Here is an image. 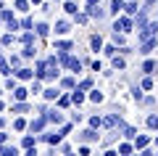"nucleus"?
I'll return each mask as SVG.
<instances>
[{
	"label": "nucleus",
	"instance_id": "obj_1",
	"mask_svg": "<svg viewBox=\"0 0 158 156\" xmlns=\"http://www.w3.org/2000/svg\"><path fill=\"white\" fill-rule=\"evenodd\" d=\"M132 27H135V21H132V16L129 13H118L116 16V21H113V32H132Z\"/></svg>",
	"mask_w": 158,
	"mask_h": 156
},
{
	"label": "nucleus",
	"instance_id": "obj_2",
	"mask_svg": "<svg viewBox=\"0 0 158 156\" xmlns=\"http://www.w3.org/2000/svg\"><path fill=\"white\" fill-rule=\"evenodd\" d=\"M61 64H63V66H69L71 72H79V69H82V61L74 58V56H66V53H61Z\"/></svg>",
	"mask_w": 158,
	"mask_h": 156
},
{
	"label": "nucleus",
	"instance_id": "obj_3",
	"mask_svg": "<svg viewBox=\"0 0 158 156\" xmlns=\"http://www.w3.org/2000/svg\"><path fill=\"white\" fill-rule=\"evenodd\" d=\"M156 32H158V21H153V24H148V27H142V29H140V42H142V40H150Z\"/></svg>",
	"mask_w": 158,
	"mask_h": 156
},
{
	"label": "nucleus",
	"instance_id": "obj_4",
	"mask_svg": "<svg viewBox=\"0 0 158 156\" xmlns=\"http://www.w3.org/2000/svg\"><path fill=\"white\" fill-rule=\"evenodd\" d=\"M124 0H111V8H108V13H111V16H118V13L124 11Z\"/></svg>",
	"mask_w": 158,
	"mask_h": 156
},
{
	"label": "nucleus",
	"instance_id": "obj_5",
	"mask_svg": "<svg viewBox=\"0 0 158 156\" xmlns=\"http://www.w3.org/2000/svg\"><path fill=\"white\" fill-rule=\"evenodd\" d=\"M153 48H156V40H142V45H140V53H142V56H150V53H153Z\"/></svg>",
	"mask_w": 158,
	"mask_h": 156
},
{
	"label": "nucleus",
	"instance_id": "obj_6",
	"mask_svg": "<svg viewBox=\"0 0 158 156\" xmlns=\"http://www.w3.org/2000/svg\"><path fill=\"white\" fill-rule=\"evenodd\" d=\"M158 72V61H153V58H148L145 64H142V74H153Z\"/></svg>",
	"mask_w": 158,
	"mask_h": 156
},
{
	"label": "nucleus",
	"instance_id": "obj_7",
	"mask_svg": "<svg viewBox=\"0 0 158 156\" xmlns=\"http://www.w3.org/2000/svg\"><path fill=\"white\" fill-rule=\"evenodd\" d=\"M45 122H48V117H40V119H34V122L29 124V130H32V132H40V130L45 127Z\"/></svg>",
	"mask_w": 158,
	"mask_h": 156
},
{
	"label": "nucleus",
	"instance_id": "obj_8",
	"mask_svg": "<svg viewBox=\"0 0 158 156\" xmlns=\"http://www.w3.org/2000/svg\"><path fill=\"white\" fill-rule=\"evenodd\" d=\"M137 11H140V6H137L135 0H127V6H124V13H129V16H135Z\"/></svg>",
	"mask_w": 158,
	"mask_h": 156
},
{
	"label": "nucleus",
	"instance_id": "obj_9",
	"mask_svg": "<svg viewBox=\"0 0 158 156\" xmlns=\"http://www.w3.org/2000/svg\"><path fill=\"white\" fill-rule=\"evenodd\" d=\"M148 143H150L148 135H137V138H135V148H148Z\"/></svg>",
	"mask_w": 158,
	"mask_h": 156
},
{
	"label": "nucleus",
	"instance_id": "obj_10",
	"mask_svg": "<svg viewBox=\"0 0 158 156\" xmlns=\"http://www.w3.org/2000/svg\"><path fill=\"white\" fill-rule=\"evenodd\" d=\"M45 117H48V122H56V124H61V122H63L61 111H45Z\"/></svg>",
	"mask_w": 158,
	"mask_h": 156
},
{
	"label": "nucleus",
	"instance_id": "obj_11",
	"mask_svg": "<svg viewBox=\"0 0 158 156\" xmlns=\"http://www.w3.org/2000/svg\"><path fill=\"white\" fill-rule=\"evenodd\" d=\"M121 130H124V138H129V140H135V138H137V130H135V127H129V124H121Z\"/></svg>",
	"mask_w": 158,
	"mask_h": 156
},
{
	"label": "nucleus",
	"instance_id": "obj_12",
	"mask_svg": "<svg viewBox=\"0 0 158 156\" xmlns=\"http://www.w3.org/2000/svg\"><path fill=\"white\" fill-rule=\"evenodd\" d=\"M90 45H92V50H100V48H103V37H100V34H92V37H90Z\"/></svg>",
	"mask_w": 158,
	"mask_h": 156
},
{
	"label": "nucleus",
	"instance_id": "obj_13",
	"mask_svg": "<svg viewBox=\"0 0 158 156\" xmlns=\"http://www.w3.org/2000/svg\"><path fill=\"white\" fill-rule=\"evenodd\" d=\"M113 69H116V72H121V69H127V61L121 56H113Z\"/></svg>",
	"mask_w": 158,
	"mask_h": 156
},
{
	"label": "nucleus",
	"instance_id": "obj_14",
	"mask_svg": "<svg viewBox=\"0 0 158 156\" xmlns=\"http://www.w3.org/2000/svg\"><path fill=\"white\" fill-rule=\"evenodd\" d=\"M71 103H74V106L85 103V95H82V90H74V95H71Z\"/></svg>",
	"mask_w": 158,
	"mask_h": 156
},
{
	"label": "nucleus",
	"instance_id": "obj_15",
	"mask_svg": "<svg viewBox=\"0 0 158 156\" xmlns=\"http://www.w3.org/2000/svg\"><path fill=\"white\" fill-rule=\"evenodd\" d=\"M87 13H90V19H100V16H103V8H95V6H90V8H87Z\"/></svg>",
	"mask_w": 158,
	"mask_h": 156
},
{
	"label": "nucleus",
	"instance_id": "obj_16",
	"mask_svg": "<svg viewBox=\"0 0 158 156\" xmlns=\"http://www.w3.org/2000/svg\"><path fill=\"white\" fill-rule=\"evenodd\" d=\"M82 138H85V140H98V132H95V127L85 130V132H82Z\"/></svg>",
	"mask_w": 158,
	"mask_h": 156
},
{
	"label": "nucleus",
	"instance_id": "obj_17",
	"mask_svg": "<svg viewBox=\"0 0 158 156\" xmlns=\"http://www.w3.org/2000/svg\"><path fill=\"white\" fill-rule=\"evenodd\" d=\"M145 124H148V127H150V130H158V114H150Z\"/></svg>",
	"mask_w": 158,
	"mask_h": 156
},
{
	"label": "nucleus",
	"instance_id": "obj_18",
	"mask_svg": "<svg viewBox=\"0 0 158 156\" xmlns=\"http://www.w3.org/2000/svg\"><path fill=\"white\" fill-rule=\"evenodd\" d=\"M56 48H58V50H61V53H69V50H71V48H74V45H71V42H69V40H63V42H58V45H56Z\"/></svg>",
	"mask_w": 158,
	"mask_h": 156
},
{
	"label": "nucleus",
	"instance_id": "obj_19",
	"mask_svg": "<svg viewBox=\"0 0 158 156\" xmlns=\"http://www.w3.org/2000/svg\"><path fill=\"white\" fill-rule=\"evenodd\" d=\"M16 74H19V79H32V74H34V72H32V69H19Z\"/></svg>",
	"mask_w": 158,
	"mask_h": 156
},
{
	"label": "nucleus",
	"instance_id": "obj_20",
	"mask_svg": "<svg viewBox=\"0 0 158 156\" xmlns=\"http://www.w3.org/2000/svg\"><path fill=\"white\" fill-rule=\"evenodd\" d=\"M42 95H45L48 100H53V98H58V90L56 87H48V90H42Z\"/></svg>",
	"mask_w": 158,
	"mask_h": 156
},
{
	"label": "nucleus",
	"instance_id": "obj_21",
	"mask_svg": "<svg viewBox=\"0 0 158 156\" xmlns=\"http://www.w3.org/2000/svg\"><path fill=\"white\" fill-rule=\"evenodd\" d=\"M137 27H140V29L148 27V13L145 11H140V16H137Z\"/></svg>",
	"mask_w": 158,
	"mask_h": 156
},
{
	"label": "nucleus",
	"instance_id": "obj_22",
	"mask_svg": "<svg viewBox=\"0 0 158 156\" xmlns=\"http://www.w3.org/2000/svg\"><path fill=\"white\" fill-rule=\"evenodd\" d=\"M140 85H142V90H150V87H153V77H150V74H145Z\"/></svg>",
	"mask_w": 158,
	"mask_h": 156
},
{
	"label": "nucleus",
	"instance_id": "obj_23",
	"mask_svg": "<svg viewBox=\"0 0 158 156\" xmlns=\"http://www.w3.org/2000/svg\"><path fill=\"white\" fill-rule=\"evenodd\" d=\"M56 32H58V34H66V32H69V21H58V24H56Z\"/></svg>",
	"mask_w": 158,
	"mask_h": 156
},
{
	"label": "nucleus",
	"instance_id": "obj_24",
	"mask_svg": "<svg viewBox=\"0 0 158 156\" xmlns=\"http://www.w3.org/2000/svg\"><path fill=\"white\" fill-rule=\"evenodd\" d=\"M132 148H135V145H132V143H121V145H118V154H132Z\"/></svg>",
	"mask_w": 158,
	"mask_h": 156
},
{
	"label": "nucleus",
	"instance_id": "obj_25",
	"mask_svg": "<svg viewBox=\"0 0 158 156\" xmlns=\"http://www.w3.org/2000/svg\"><path fill=\"white\" fill-rule=\"evenodd\" d=\"M103 98H106V95H103L100 90H92V93H90V100H95V103H100Z\"/></svg>",
	"mask_w": 158,
	"mask_h": 156
},
{
	"label": "nucleus",
	"instance_id": "obj_26",
	"mask_svg": "<svg viewBox=\"0 0 158 156\" xmlns=\"http://www.w3.org/2000/svg\"><path fill=\"white\" fill-rule=\"evenodd\" d=\"M13 111H19V114H27V111H29V106H27V103H21V100H19L16 106H13Z\"/></svg>",
	"mask_w": 158,
	"mask_h": 156
},
{
	"label": "nucleus",
	"instance_id": "obj_27",
	"mask_svg": "<svg viewBox=\"0 0 158 156\" xmlns=\"http://www.w3.org/2000/svg\"><path fill=\"white\" fill-rule=\"evenodd\" d=\"M63 11H66V13H71V16H74V13H77V6H74L71 0H66V6H63Z\"/></svg>",
	"mask_w": 158,
	"mask_h": 156
},
{
	"label": "nucleus",
	"instance_id": "obj_28",
	"mask_svg": "<svg viewBox=\"0 0 158 156\" xmlns=\"http://www.w3.org/2000/svg\"><path fill=\"white\" fill-rule=\"evenodd\" d=\"M13 95H16V100H24V98H27V90H24V87H16V90H13Z\"/></svg>",
	"mask_w": 158,
	"mask_h": 156
},
{
	"label": "nucleus",
	"instance_id": "obj_29",
	"mask_svg": "<svg viewBox=\"0 0 158 156\" xmlns=\"http://www.w3.org/2000/svg\"><path fill=\"white\" fill-rule=\"evenodd\" d=\"M142 93H145V90H142V85H140V87H135V90H132V95H135V100H142V98H145Z\"/></svg>",
	"mask_w": 158,
	"mask_h": 156
},
{
	"label": "nucleus",
	"instance_id": "obj_30",
	"mask_svg": "<svg viewBox=\"0 0 158 156\" xmlns=\"http://www.w3.org/2000/svg\"><path fill=\"white\" fill-rule=\"evenodd\" d=\"M29 3H32V0H16V8H19V11H27Z\"/></svg>",
	"mask_w": 158,
	"mask_h": 156
},
{
	"label": "nucleus",
	"instance_id": "obj_31",
	"mask_svg": "<svg viewBox=\"0 0 158 156\" xmlns=\"http://www.w3.org/2000/svg\"><path fill=\"white\" fill-rule=\"evenodd\" d=\"M61 138H63L61 132H56V135H45V140H48V143H58V140H61Z\"/></svg>",
	"mask_w": 158,
	"mask_h": 156
},
{
	"label": "nucleus",
	"instance_id": "obj_32",
	"mask_svg": "<svg viewBox=\"0 0 158 156\" xmlns=\"http://www.w3.org/2000/svg\"><path fill=\"white\" fill-rule=\"evenodd\" d=\"M116 50H118L116 45H106V56H111V58H113V56H116Z\"/></svg>",
	"mask_w": 158,
	"mask_h": 156
},
{
	"label": "nucleus",
	"instance_id": "obj_33",
	"mask_svg": "<svg viewBox=\"0 0 158 156\" xmlns=\"http://www.w3.org/2000/svg\"><path fill=\"white\" fill-rule=\"evenodd\" d=\"M8 69H11V64H8V61H0V74H11Z\"/></svg>",
	"mask_w": 158,
	"mask_h": 156
},
{
	"label": "nucleus",
	"instance_id": "obj_34",
	"mask_svg": "<svg viewBox=\"0 0 158 156\" xmlns=\"http://www.w3.org/2000/svg\"><path fill=\"white\" fill-rule=\"evenodd\" d=\"M100 124H103V119H100V117H92V119H90V127H95V130H98Z\"/></svg>",
	"mask_w": 158,
	"mask_h": 156
},
{
	"label": "nucleus",
	"instance_id": "obj_35",
	"mask_svg": "<svg viewBox=\"0 0 158 156\" xmlns=\"http://www.w3.org/2000/svg\"><path fill=\"white\" fill-rule=\"evenodd\" d=\"M61 85H63V87H66V90H71V87H74V77H66V79H63Z\"/></svg>",
	"mask_w": 158,
	"mask_h": 156
},
{
	"label": "nucleus",
	"instance_id": "obj_36",
	"mask_svg": "<svg viewBox=\"0 0 158 156\" xmlns=\"http://www.w3.org/2000/svg\"><path fill=\"white\" fill-rule=\"evenodd\" d=\"M58 103H61V106H69V103H71V95H61V98H58Z\"/></svg>",
	"mask_w": 158,
	"mask_h": 156
},
{
	"label": "nucleus",
	"instance_id": "obj_37",
	"mask_svg": "<svg viewBox=\"0 0 158 156\" xmlns=\"http://www.w3.org/2000/svg\"><path fill=\"white\" fill-rule=\"evenodd\" d=\"M24 56H27V58L34 56V45H24Z\"/></svg>",
	"mask_w": 158,
	"mask_h": 156
},
{
	"label": "nucleus",
	"instance_id": "obj_38",
	"mask_svg": "<svg viewBox=\"0 0 158 156\" xmlns=\"http://www.w3.org/2000/svg\"><path fill=\"white\" fill-rule=\"evenodd\" d=\"M50 29H48V24H37V34H48Z\"/></svg>",
	"mask_w": 158,
	"mask_h": 156
},
{
	"label": "nucleus",
	"instance_id": "obj_39",
	"mask_svg": "<svg viewBox=\"0 0 158 156\" xmlns=\"http://www.w3.org/2000/svg\"><path fill=\"white\" fill-rule=\"evenodd\" d=\"M0 154L3 156H16V148H0Z\"/></svg>",
	"mask_w": 158,
	"mask_h": 156
},
{
	"label": "nucleus",
	"instance_id": "obj_40",
	"mask_svg": "<svg viewBox=\"0 0 158 156\" xmlns=\"http://www.w3.org/2000/svg\"><path fill=\"white\" fill-rule=\"evenodd\" d=\"M90 87H92V79H85V82L79 85V90H90Z\"/></svg>",
	"mask_w": 158,
	"mask_h": 156
},
{
	"label": "nucleus",
	"instance_id": "obj_41",
	"mask_svg": "<svg viewBox=\"0 0 158 156\" xmlns=\"http://www.w3.org/2000/svg\"><path fill=\"white\" fill-rule=\"evenodd\" d=\"M3 21H13V13L11 11H3Z\"/></svg>",
	"mask_w": 158,
	"mask_h": 156
},
{
	"label": "nucleus",
	"instance_id": "obj_42",
	"mask_svg": "<svg viewBox=\"0 0 158 156\" xmlns=\"http://www.w3.org/2000/svg\"><path fill=\"white\" fill-rule=\"evenodd\" d=\"M32 40H34V37H32V32H27V34H24V45H32Z\"/></svg>",
	"mask_w": 158,
	"mask_h": 156
},
{
	"label": "nucleus",
	"instance_id": "obj_43",
	"mask_svg": "<svg viewBox=\"0 0 158 156\" xmlns=\"http://www.w3.org/2000/svg\"><path fill=\"white\" fill-rule=\"evenodd\" d=\"M6 138H8V135H6V132H0V145L6 143Z\"/></svg>",
	"mask_w": 158,
	"mask_h": 156
},
{
	"label": "nucleus",
	"instance_id": "obj_44",
	"mask_svg": "<svg viewBox=\"0 0 158 156\" xmlns=\"http://www.w3.org/2000/svg\"><path fill=\"white\" fill-rule=\"evenodd\" d=\"M98 3H100V0H87V6H98Z\"/></svg>",
	"mask_w": 158,
	"mask_h": 156
},
{
	"label": "nucleus",
	"instance_id": "obj_45",
	"mask_svg": "<svg viewBox=\"0 0 158 156\" xmlns=\"http://www.w3.org/2000/svg\"><path fill=\"white\" fill-rule=\"evenodd\" d=\"M145 3H148V6H156V3H158V0H145Z\"/></svg>",
	"mask_w": 158,
	"mask_h": 156
},
{
	"label": "nucleus",
	"instance_id": "obj_46",
	"mask_svg": "<svg viewBox=\"0 0 158 156\" xmlns=\"http://www.w3.org/2000/svg\"><path fill=\"white\" fill-rule=\"evenodd\" d=\"M0 111H3V103H0Z\"/></svg>",
	"mask_w": 158,
	"mask_h": 156
},
{
	"label": "nucleus",
	"instance_id": "obj_47",
	"mask_svg": "<svg viewBox=\"0 0 158 156\" xmlns=\"http://www.w3.org/2000/svg\"><path fill=\"white\" fill-rule=\"evenodd\" d=\"M156 145H158V138H156Z\"/></svg>",
	"mask_w": 158,
	"mask_h": 156
},
{
	"label": "nucleus",
	"instance_id": "obj_48",
	"mask_svg": "<svg viewBox=\"0 0 158 156\" xmlns=\"http://www.w3.org/2000/svg\"><path fill=\"white\" fill-rule=\"evenodd\" d=\"M0 21H3V16H0Z\"/></svg>",
	"mask_w": 158,
	"mask_h": 156
},
{
	"label": "nucleus",
	"instance_id": "obj_49",
	"mask_svg": "<svg viewBox=\"0 0 158 156\" xmlns=\"http://www.w3.org/2000/svg\"><path fill=\"white\" fill-rule=\"evenodd\" d=\"M0 6H3V3H0Z\"/></svg>",
	"mask_w": 158,
	"mask_h": 156
},
{
	"label": "nucleus",
	"instance_id": "obj_50",
	"mask_svg": "<svg viewBox=\"0 0 158 156\" xmlns=\"http://www.w3.org/2000/svg\"><path fill=\"white\" fill-rule=\"evenodd\" d=\"M156 8H158V6H156Z\"/></svg>",
	"mask_w": 158,
	"mask_h": 156
}]
</instances>
